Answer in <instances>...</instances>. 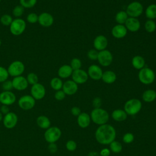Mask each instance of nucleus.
<instances>
[{
    "instance_id": "ddd939ff",
    "label": "nucleus",
    "mask_w": 156,
    "mask_h": 156,
    "mask_svg": "<svg viewBox=\"0 0 156 156\" xmlns=\"http://www.w3.org/2000/svg\"><path fill=\"white\" fill-rule=\"evenodd\" d=\"M15 94L12 91H2L0 93V103L2 105H11L16 101Z\"/></svg>"
},
{
    "instance_id": "1a4fd4ad",
    "label": "nucleus",
    "mask_w": 156,
    "mask_h": 156,
    "mask_svg": "<svg viewBox=\"0 0 156 156\" xmlns=\"http://www.w3.org/2000/svg\"><path fill=\"white\" fill-rule=\"evenodd\" d=\"M18 105L24 110H29L32 109L35 105V99L29 94H25L20 98L18 101Z\"/></svg>"
},
{
    "instance_id": "6e6552de",
    "label": "nucleus",
    "mask_w": 156,
    "mask_h": 156,
    "mask_svg": "<svg viewBox=\"0 0 156 156\" xmlns=\"http://www.w3.org/2000/svg\"><path fill=\"white\" fill-rule=\"evenodd\" d=\"M126 12L129 17L137 18L143 13V6L138 1H133L127 5Z\"/></svg>"
},
{
    "instance_id": "f3484780",
    "label": "nucleus",
    "mask_w": 156,
    "mask_h": 156,
    "mask_svg": "<svg viewBox=\"0 0 156 156\" xmlns=\"http://www.w3.org/2000/svg\"><path fill=\"white\" fill-rule=\"evenodd\" d=\"M102 73L103 71L101 68L97 65H91L88 68V76L94 80H99L101 79Z\"/></svg>"
},
{
    "instance_id": "5701e85b",
    "label": "nucleus",
    "mask_w": 156,
    "mask_h": 156,
    "mask_svg": "<svg viewBox=\"0 0 156 156\" xmlns=\"http://www.w3.org/2000/svg\"><path fill=\"white\" fill-rule=\"evenodd\" d=\"M73 71V70L69 65H63L58 68L57 74L60 79H66L71 76Z\"/></svg>"
},
{
    "instance_id": "7c9ffc66",
    "label": "nucleus",
    "mask_w": 156,
    "mask_h": 156,
    "mask_svg": "<svg viewBox=\"0 0 156 156\" xmlns=\"http://www.w3.org/2000/svg\"><path fill=\"white\" fill-rule=\"evenodd\" d=\"M63 82L62 80V79L60 77H53L50 82V85L51 87L55 91L57 90H62V87H63Z\"/></svg>"
},
{
    "instance_id": "3c124183",
    "label": "nucleus",
    "mask_w": 156,
    "mask_h": 156,
    "mask_svg": "<svg viewBox=\"0 0 156 156\" xmlns=\"http://www.w3.org/2000/svg\"><path fill=\"white\" fill-rule=\"evenodd\" d=\"M110 150L108 148H103L100 151V155L101 156H109L110 154Z\"/></svg>"
},
{
    "instance_id": "f257e3e1",
    "label": "nucleus",
    "mask_w": 156,
    "mask_h": 156,
    "mask_svg": "<svg viewBox=\"0 0 156 156\" xmlns=\"http://www.w3.org/2000/svg\"><path fill=\"white\" fill-rule=\"evenodd\" d=\"M94 136L98 143L102 145H108L115 140L116 132L113 126L107 123L97 128Z\"/></svg>"
},
{
    "instance_id": "20e7f679",
    "label": "nucleus",
    "mask_w": 156,
    "mask_h": 156,
    "mask_svg": "<svg viewBox=\"0 0 156 156\" xmlns=\"http://www.w3.org/2000/svg\"><path fill=\"white\" fill-rule=\"evenodd\" d=\"M155 79V75L154 71L149 68L144 67L141 69L138 73V79L141 83L144 85L152 83Z\"/></svg>"
},
{
    "instance_id": "5fc2aeb1",
    "label": "nucleus",
    "mask_w": 156,
    "mask_h": 156,
    "mask_svg": "<svg viewBox=\"0 0 156 156\" xmlns=\"http://www.w3.org/2000/svg\"><path fill=\"white\" fill-rule=\"evenodd\" d=\"M1 0H0V2H1Z\"/></svg>"
},
{
    "instance_id": "2eb2a0df",
    "label": "nucleus",
    "mask_w": 156,
    "mask_h": 156,
    "mask_svg": "<svg viewBox=\"0 0 156 156\" xmlns=\"http://www.w3.org/2000/svg\"><path fill=\"white\" fill-rule=\"evenodd\" d=\"M54 21L53 16L48 12H43L38 15V23L42 27H49L53 24Z\"/></svg>"
},
{
    "instance_id": "4468645a",
    "label": "nucleus",
    "mask_w": 156,
    "mask_h": 156,
    "mask_svg": "<svg viewBox=\"0 0 156 156\" xmlns=\"http://www.w3.org/2000/svg\"><path fill=\"white\" fill-rule=\"evenodd\" d=\"M71 77L72 80L77 84H83L87 81L88 76L85 71L80 68L77 70H74L71 74Z\"/></svg>"
},
{
    "instance_id": "a211bd4d",
    "label": "nucleus",
    "mask_w": 156,
    "mask_h": 156,
    "mask_svg": "<svg viewBox=\"0 0 156 156\" xmlns=\"http://www.w3.org/2000/svg\"><path fill=\"white\" fill-rule=\"evenodd\" d=\"M62 90L64 91L66 95L71 96L77 91L78 84L73 80H68L63 83Z\"/></svg>"
},
{
    "instance_id": "bb28decb",
    "label": "nucleus",
    "mask_w": 156,
    "mask_h": 156,
    "mask_svg": "<svg viewBox=\"0 0 156 156\" xmlns=\"http://www.w3.org/2000/svg\"><path fill=\"white\" fill-rule=\"evenodd\" d=\"M142 99L145 102H152L156 99V91L152 89L145 90L142 94Z\"/></svg>"
},
{
    "instance_id": "09e8293b",
    "label": "nucleus",
    "mask_w": 156,
    "mask_h": 156,
    "mask_svg": "<svg viewBox=\"0 0 156 156\" xmlns=\"http://www.w3.org/2000/svg\"><path fill=\"white\" fill-rule=\"evenodd\" d=\"M0 112H1V113L4 115L9 113L10 111V108L9 107L8 105H2L0 107Z\"/></svg>"
},
{
    "instance_id": "f704fd0d",
    "label": "nucleus",
    "mask_w": 156,
    "mask_h": 156,
    "mask_svg": "<svg viewBox=\"0 0 156 156\" xmlns=\"http://www.w3.org/2000/svg\"><path fill=\"white\" fill-rule=\"evenodd\" d=\"M24 8L20 4L16 5L12 10V15L15 18H20L24 13Z\"/></svg>"
},
{
    "instance_id": "423d86ee",
    "label": "nucleus",
    "mask_w": 156,
    "mask_h": 156,
    "mask_svg": "<svg viewBox=\"0 0 156 156\" xmlns=\"http://www.w3.org/2000/svg\"><path fill=\"white\" fill-rule=\"evenodd\" d=\"M26 28V23L21 18L13 19L9 27L10 33L15 36L21 35L25 31Z\"/></svg>"
},
{
    "instance_id": "39448f33",
    "label": "nucleus",
    "mask_w": 156,
    "mask_h": 156,
    "mask_svg": "<svg viewBox=\"0 0 156 156\" xmlns=\"http://www.w3.org/2000/svg\"><path fill=\"white\" fill-rule=\"evenodd\" d=\"M62 136V131L57 126H51L46 130L44 133V137L48 143H56Z\"/></svg>"
},
{
    "instance_id": "9b49d317",
    "label": "nucleus",
    "mask_w": 156,
    "mask_h": 156,
    "mask_svg": "<svg viewBox=\"0 0 156 156\" xmlns=\"http://www.w3.org/2000/svg\"><path fill=\"white\" fill-rule=\"evenodd\" d=\"M30 95L35 99V101L43 99L46 95V88L44 86L39 82L32 85L30 88Z\"/></svg>"
},
{
    "instance_id": "f03ea898",
    "label": "nucleus",
    "mask_w": 156,
    "mask_h": 156,
    "mask_svg": "<svg viewBox=\"0 0 156 156\" xmlns=\"http://www.w3.org/2000/svg\"><path fill=\"white\" fill-rule=\"evenodd\" d=\"M91 120L96 124L101 126L107 124L109 119V114L102 108H94L90 113Z\"/></svg>"
},
{
    "instance_id": "7ed1b4c3",
    "label": "nucleus",
    "mask_w": 156,
    "mask_h": 156,
    "mask_svg": "<svg viewBox=\"0 0 156 156\" xmlns=\"http://www.w3.org/2000/svg\"><path fill=\"white\" fill-rule=\"evenodd\" d=\"M142 108V103L136 98H132L127 100L124 105V110L127 115L134 116L138 114Z\"/></svg>"
},
{
    "instance_id": "49530a36",
    "label": "nucleus",
    "mask_w": 156,
    "mask_h": 156,
    "mask_svg": "<svg viewBox=\"0 0 156 156\" xmlns=\"http://www.w3.org/2000/svg\"><path fill=\"white\" fill-rule=\"evenodd\" d=\"M93 106L94 108H100L102 105V100L99 97H96L92 101Z\"/></svg>"
},
{
    "instance_id": "4be33fe9",
    "label": "nucleus",
    "mask_w": 156,
    "mask_h": 156,
    "mask_svg": "<svg viewBox=\"0 0 156 156\" xmlns=\"http://www.w3.org/2000/svg\"><path fill=\"white\" fill-rule=\"evenodd\" d=\"M90 115L85 112H81L77 117V122L78 126L82 129L87 128L91 122Z\"/></svg>"
},
{
    "instance_id": "2f4dec72",
    "label": "nucleus",
    "mask_w": 156,
    "mask_h": 156,
    "mask_svg": "<svg viewBox=\"0 0 156 156\" xmlns=\"http://www.w3.org/2000/svg\"><path fill=\"white\" fill-rule=\"evenodd\" d=\"M109 145H110V151L113 153L118 154V153H120L122 150V146L121 143L118 141L114 140Z\"/></svg>"
},
{
    "instance_id": "603ef678",
    "label": "nucleus",
    "mask_w": 156,
    "mask_h": 156,
    "mask_svg": "<svg viewBox=\"0 0 156 156\" xmlns=\"http://www.w3.org/2000/svg\"><path fill=\"white\" fill-rule=\"evenodd\" d=\"M2 119H3V115L1 113V112H0V122L1 121H2Z\"/></svg>"
},
{
    "instance_id": "473e14b6",
    "label": "nucleus",
    "mask_w": 156,
    "mask_h": 156,
    "mask_svg": "<svg viewBox=\"0 0 156 156\" xmlns=\"http://www.w3.org/2000/svg\"><path fill=\"white\" fill-rule=\"evenodd\" d=\"M144 29L148 33H153L156 29V24L152 20H147L144 24Z\"/></svg>"
},
{
    "instance_id": "c03bdc74",
    "label": "nucleus",
    "mask_w": 156,
    "mask_h": 156,
    "mask_svg": "<svg viewBox=\"0 0 156 156\" xmlns=\"http://www.w3.org/2000/svg\"><path fill=\"white\" fill-rule=\"evenodd\" d=\"M99 51L94 49H90L87 52V57L90 60H96L98 59Z\"/></svg>"
},
{
    "instance_id": "c85d7f7f",
    "label": "nucleus",
    "mask_w": 156,
    "mask_h": 156,
    "mask_svg": "<svg viewBox=\"0 0 156 156\" xmlns=\"http://www.w3.org/2000/svg\"><path fill=\"white\" fill-rule=\"evenodd\" d=\"M145 15L148 20L156 18V4H152L148 5L145 10Z\"/></svg>"
},
{
    "instance_id": "412c9836",
    "label": "nucleus",
    "mask_w": 156,
    "mask_h": 156,
    "mask_svg": "<svg viewBox=\"0 0 156 156\" xmlns=\"http://www.w3.org/2000/svg\"><path fill=\"white\" fill-rule=\"evenodd\" d=\"M111 32L113 37L121 39L126 37L127 33V30L124 24H118L113 27Z\"/></svg>"
},
{
    "instance_id": "864d4df0",
    "label": "nucleus",
    "mask_w": 156,
    "mask_h": 156,
    "mask_svg": "<svg viewBox=\"0 0 156 156\" xmlns=\"http://www.w3.org/2000/svg\"><path fill=\"white\" fill-rule=\"evenodd\" d=\"M1 43H2V41H1V38H0V46H1Z\"/></svg>"
},
{
    "instance_id": "6ab92c4d",
    "label": "nucleus",
    "mask_w": 156,
    "mask_h": 156,
    "mask_svg": "<svg viewBox=\"0 0 156 156\" xmlns=\"http://www.w3.org/2000/svg\"><path fill=\"white\" fill-rule=\"evenodd\" d=\"M108 45V40L103 35H99L95 37L93 40V46L94 49L98 51H101L106 49Z\"/></svg>"
},
{
    "instance_id": "de8ad7c7",
    "label": "nucleus",
    "mask_w": 156,
    "mask_h": 156,
    "mask_svg": "<svg viewBox=\"0 0 156 156\" xmlns=\"http://www.w3.org/2000/svg\"><path fill=\"white\" fill-rule=\"evenodd\" d=\"M81 113V110L79 107L74 106L71 108V113L74 116H78Z\"/></svg>"
},
{
    "instance_id": "c9c22d12",
    "label": "nucleus",
    "mask_w": 156,
    "mask_h": 156,
    "mask_svg": "<svg viewBox=\"0 0 156 156\" xmlns=\"http://www.w3.org/2000/svg\"><path fill=\"white\" fill-rule=\"evenodd\" d=\"M37 2V0H20V4L24 9H31Z\"/></svg>"
},
{
    "instance_id": "e433bc0d",
    "label": "nucleus",
    "mask_w": 156,
    "mask_h": 156,
    "mask_svg": "<svg viewBox=\"0 0 156 156\" xmlns=\"http://www.w3.org/2000/svg\"><path fill=\"white\" fill-rule=\"evenodd\" d=\"M29 84L33 85L38 83V77L37 74L34 73H30L27 75L26 77Z\"/></svg>"
},
{
    "instance_id": "8fccbe9b",
    "label": "nucleus",
    "mask_w": 156,
    "mask_h": 156,
    "mask_svg": "<svg viewBox=\"0 0 156 156\" xmlns=\"http://www.w3.org/2000/svg\"><path fill=\"white\" fill-rule=\"evenodd\" d=\"M48 149L50 152L51 153H55L57 150V145L55 143H49V145L48 146Z\"/></svg>"
},
{
    "instance_id": "a878e982",
    "label": "nucleus",
    "mask_w": 156,
    "mask_h": 156,
    "mask_svg": "<svg viewBox=\"0 0 156 156\" xmlns=\"http://www.w3.org/2000/svg\"><path fill=\"white\" fill-rule=\"evenodd\" d=\"M36 122L37 126L42 129L46 130L51 127V121L48 117L45 115H40L37 118Z\"/></svg>"
},
{
    "instance_id": "aec40b11",
    "label": "nucleus",
    "mask_w": 156,
    "mask_h": 156,
    "mask_svg": "<svg viewBox=\"0 0 156 156\" xmlns=\"http://www.w3.org/2000/svg\"><path fill=\"white\" fill-rule=\"evenodd\" d=\"M124 26L127 30L132 32H136L140 29L141 24L137 18L129 17L126 21Z\"/></svg>"
},
{
    "instance_id": "37998d69",
    "label": "nucleus",
    "mask_w": 156,
    "mask_h": 156,
    "mask_svg": "<svg viewBox=\"0 0 156 156\" xmlns=\"http://www.w3.org/2000/svg\"><path fill=\"white\" fill-rule=\"evenodd\" d=\"M1 83V87L3 91H11L12 89H13L12 81L10 80L7 79Z\"/></svg>"
},
{
    "instance_id": "4c0bfd02",
    "label": "nucleus",
    "mask_w": 156,
    "mask_h": 156,
    "mask_svg": "<svg viewBox=\"0 0 156 156\" xmlns=\"http://www.w3.org/2000/svg\"><path fill=\"white\" fill-rule=\"evenodd\" d=\"M9 74L7 69L2 66H0V83H2L8 79Z\"/></svg>"
},
{
    "instance_id": "0eeeda50",
    "label": "nucleus",
    "mask_w": 156,
    "mask_h": 156,
    "mask_svg": "<svg viewBox=\"0 0 156 156\" xmlns=\"http://www.w3.org/2000/svg\"><path fill=\"white\" fill-rule=\"evenodd\" d=\"M7 69L9 76L15 77L22 76L25 70V65L21 61L15 60L9 65Z\"/></svg>"
},
{
    "instance_id": "cd10ccee",
    "label": "nucleus",
    "mask_w": 156,
    "mask_h": 156,
    "mask_svg": "<svg viewBox=\"0 0 156 156\" xmlns=\"http://www.w3.org/2000/svg\"><path fill=\"white\" fill-rule=\"evenodd\" d=\"M132 65L136 69L140 70L144 67V58L141 55H135L132 59Z\"/></svg>"
},
{
    "instance_id": "9d476101",
    "label": "nucleus",
    "mask_w": 156,
    "mask_h": 156,
    "mask_svg": "<svg viewBox=\"0 0 156 156\" xmlns=\"http://www.w3.org/2000/svg\"><path fill=\"white\" fill-rule=\"evenodd\" d=\"M100 65L102 66H109L113 61V55L111 52L107 49L99 51L98 59Z\"/></svg>"
},
{
    "instance_id": "b1692460",
    "label": "nucleus",
    "mask_w": 156,
    "mask_h": 156,
    "mask_svg": "<svg viewBox=\"0 0 156 156\" xmlns=\"http://www.w3.org/2000/svg\"><path fill=\"white\" fill-rule=\"evenodd\" d=\"M127 114L122 109H116L112 112L111 116L113 120L117 122H122L127 118Z\"/></svg>"
},
{
    "instance_id": "ea45409f",
    "label": "nucleus",
    "mask_w": 156,
    "mask_h": 156,
    "mask_svg": "<svg viewBox=\"0 0 156 156\" xmlns=\"http://www.w3.org/2000/svg\"><path fill=\"white\" fill-rule=\"evenodd\" d=\"M135 139L134 135L130 132L126 133L122 136V141L126 144L132 143Z\"/></svg>"
},
{
    "instance_id": "c756f323",
    "label": "nucleus",
    "mask_w": 156,
    "mask_h": 156,
    "mask_svg": "<svg viewBox=\"0 0 156 156\" xmlns=\"http://www.w3.org/2000/svg\"><path fill=\"white\" fill-rule=\"evenodd\" d=\"M129 16L126 11L121 10L119 11L115 15V21L119 24H124Z\"/></svg>"
},
{
    "instance_id": "79ce46f5",
    "label": "nucleus",
    "mask_w": 156,
    "mask_h": 156,
    "mask_svg": "<svg viewBox=\"0 0 156 156\" xmlns=\"http://www.w3.org/2000/svg\"><path fill=\"white\" fill-rule=\"evenodd\" d=\"M66 149L70 152H73L77 149V143L73 140H68L65 144Z\"/></svg>"
},
{
    "instance_id": "a18cd8bd",
    "label": "nucleus",
    "mask_w": 156,
    "mask_h": 156,
    "mask_svg": "<svg viewBox=\"0 0 156 156\" xmlns=\"http://www.w3.org/2000/svg\"><path fill=\"white\" fill-rule=\"evenodd\" d=\"M65 96H66V94L64 93V91L62 90L56 91L54 94V98L58 101L63 100L65 98Z\"/></svg>"
},
{
    "instance_id": "a19ab883",
    "label": "nucleus",
    "mask_w": 156,
    "mask_h": 156,
    "mask_svg": "<svg viewBox=\"0 0 156 156\" xmlns=\"http://www.w3.org/2000/svg\"><path fill=\"white\" fill-rule=\"evenodd\" d=\"M26 20L30 24L37 23L38 20V15L35 13H30L27 15Z\"/></svg>"
},
{
    "instance_id": "72a5a7b5",
    "label": "nucleus",
    "mask_w": 156,
    "mask_h": 156,
    "mask_svg": "<svg viewBox=\"0 0 156 156\" xmlns=\"http://www.w3.org/2000/svg\"><path fill=\"white\" fill-rule=\"evenodd\" d=\"M13 20V19L11 15L9 14H4L0 18V23L4 26H10Z\"/></svg>"
},
{
    "instance_id": "58836bf2",
    "label": "nucleus",
    "mask_w": 156,
    "mask_h": 156,
    "mask_svg": "<svg viewBox=\"0 0 156 156\" xmlns=\"http://www.w3.org/2000/svg\"><path fill=\"white\" fill-rule=\"evenodd\" d=\"M73 69V70H77L79 69H80L82 66V62L81 60L78 58H73L70 62L69 65Z\"/></svg>"
},
{
    "instance_id": "393cba45",
    "label": "nucleus",
    "mask_w": 156,
    "mask_h": 156,
    "mask_svg": "<svg viewBox=\"0 0 156 156\" xmlns=\"http://www.w3.org/2000/svg\"><path fill=\"white\" fill-rule=\"evenodd\" d=\"M101 79L104 82L107 84L114 83L116 80V75L115 72L111 70H107L102 73Z\"/></svg>"
},
{
    "instance_id": "f8f14e48",
    "label": "nucleus",
    "mask_w": 156,
    "mask_h": 156,
    "mask_svg": "<svg viewBox=\"0 0 156 156\" xmlns=\"http://www.w3.org/2000/svg\"><path fill=\"white\" fill-rule=\"evenodd\" d=\"M18 121V116L12 112H10L9 113L4 115L2 119L4 126L8 129H13L16 126Z\"/></svg>"
},
{
    "instance_id": "dca6fc26",
    "label": "nucleus",
    "mask_w": 156,
    "mask_h": 156,
    "mask_svg": "<svg viewBox=\"0 0 156 156\" xmlns=\"http://www.w3.org/2000/svg\"><path fill=\"white\" fill-rule=\"evenodd\" d=\"M12 81L13 88L18 91H23L26 90L29 85L26 78L23 76L15 77Z\"/></svg>"
}]
</instances>
